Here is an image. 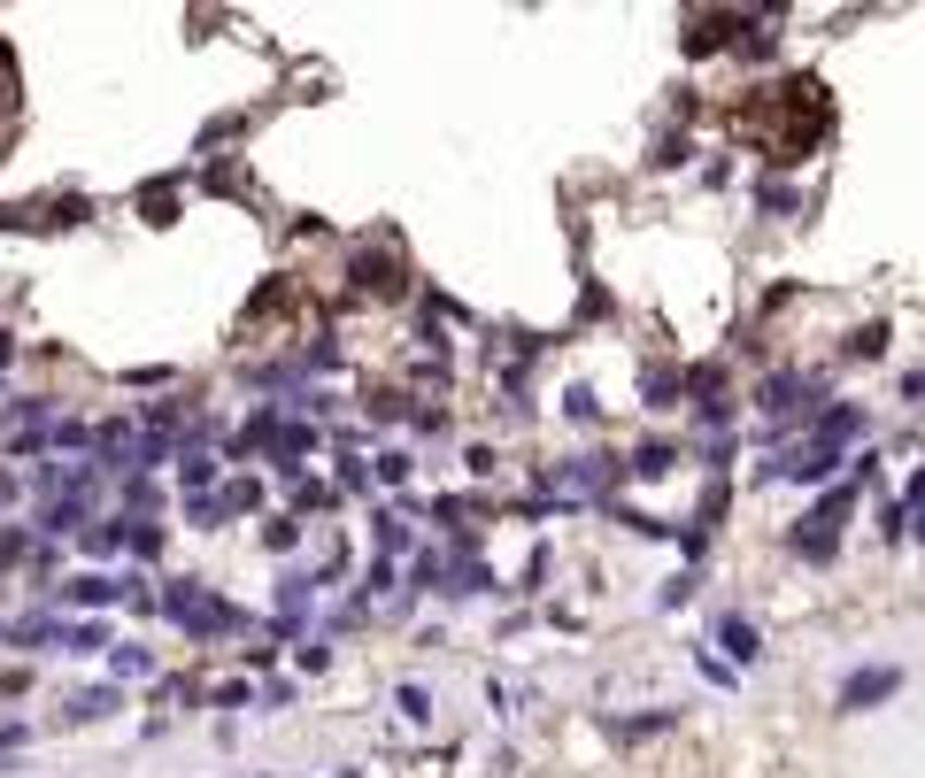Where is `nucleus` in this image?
<instances>
[{
    "instance_id": "1",
    "label": "nucleus",
    "mask_w": 925,
    "mask_h": 778,
    "mask_svg": "<svg viewBox=\"0 0 925 778\" xmlns=\"http://www.w3.org/2000/svg\"><path fill=\"white\" fill-rule=\"evenodd\" d=\"M857 431H864V409H857V401H840V409H825V416H817L810 440H802V448H787L772 470H779V478H795V486H817V478L833 470L840 440H857Z\"/></svg>"
},
{
    "instance_id": "2",
    "label": "nucleus",
    "mask_w": 925,
    "mask_h": 778,
    "mask_svg": "<svg viewBox=\"0 0 925 778\" xmlns=\"http://www.w3.org/2000/svg\"><path fill=\"white\" fill-rule=\"evenodd\" d=\"M162 610H171V617H178L186 632H224V625H239V617L224 610V601H209V593H201V578H178Z\"/></svg>"
},
{
    "instance_id": "3",
    "label": "nucleus",
    "mask_w": 925,
    "mask_h": 778,
    "mask_svg": "<svg viewBox=\"0 0 925 778\" xmlns=\"http://www.w3.org/2000/svg\"><path fill=\"white\" fill-rule=\"evenodd\" d=\"M857 509V486H840V493H825L817 501V516H810V532H795V548L810 555V563H825L833 555V540H840V516Z\"/></svg>"
},
{
    "instance_id": "4",
    "label": "nucleus",
    "mask_w": 925,
    "mask_h": 778,
    "mask_svg": "<svg viewBox=\"0 0 925 778\" xmlns=\"http://www.w3.org/2000/svg\"><path fill=\"white\" fill-rule=\"evenodd\" d=\"M887 694H902V670H895V663L840 678V710H872V702H887Z\"/></svg>"
},
{
    "instance_id": "5",
    "label": "nucleus",
    "mask_w": 925,
    "mask_h": 778,
    "mask_svg": "<svg viewBox=\"0 0 925 778\" xmlns=\"http://www.w3.org/2000/svg\"><path fill=\"white\" fill-rule=\"evenodd\" d=\"M116 593H124V578H93V570L62 586V601H70V610H109V601H116Z\"/></svg>"
},
{
    "instance_id": "6",
    "label": "nucleus",
    "mask_w": 925,
    "mask_h": 778,
    "mask_svg": "<svg viewBox=\"0 0 925 778\" xmlns=\"http://www.w3.org/2000/svg\"><path fill=\"white\" fill-rule=\"evenodd\" d=\"M717 648H725L740 670H748L755 655H764V640H755V625H748V617H725V625H717Z\"/></svg>"
},
{
    "instance_id": "7",
    "label": "nucleus",
    "mask_w": 925,
    "mask_h": 778,
    "mask_svg": "<svg viewBox=\"0 0 925 778\" xmlns=\"http://www.w3.org/2000/svg\"><path fill=\"white\" fill-rule=\"evenodd\" d=\"M109 702H116V694H77L62 717H70V725H93V717H109Z\"/></svg>"
},
{
    "instance_id": "8",
    "label": "nucleus",
    "mask_w": 925,
    "mask_h": 778,
    "mask_svg": "<svg viewBox=\"0 0 925 778\" xmlns=\"http://www.w3.org/2000/svg\"><path fill=\"white\" fill-rule=\"evenodd\" d=\"M77 516H86V501H47V516H39V525H47V532H70Z\"/></svg>"
},
{
    "instance_id": "9",
    "label": "nucleus",
    "mask_w": 925,
    "mask_h": 778,
    "mask_svg": "<svg viewBox=\"0 0 925 778\" xmlns=\"http://www.w3.org/2000/svg\"><path fill=\"white\" fill-rule=\"evenodd\" d=\"M109 670H116V678H147V670H154V655H147V648H116V663H109Z\"/></svg>"
},
{
    "instance_id": "10",
    "label": "nucleus",
    "mask_w": 925,
    "mask_h": 778,
    "mask_svg": "<svg viewBox=\"0 0 925 778\" xmlns=\"http://www.w3.org/2000/svg\"><path fill=\"white\" fill-rule=\"evenodd\" d=\"M62 640H70V655H93L101 648V625H62Z\"/></svg>"
},
{
    "instance_id": "11",
    "label": "nucleus",
    "mask_w": 925,
    "mask_h": 778,
    "mask_svg": "<svg viewBox=\"0 0 925 778\" xmlns=\"http://www.w3.org/2000/svg\"><path fill=\"white\" fill-rule=\"evenodd\" d=\"M401 717H416V725L433 717V694H425V686H401Z\"/></svg>"
},
{
    "instance_id": "12",
    "label": "nucleus",
    "mask_w": 925,
    "mask_h": 778,
    "mask_svg": "<svg viewBox=\"0 0 925 778\" xmlns=\"http://www.w3.org/2000/svg\"><path fill=\"white\" fill-rule=\"evenodd\" d=\"M9 640H24V648H39V640H54V625H47V617H24V625H9Z\"/></svg>"
},
{
    "instance_id": "13",
    "label": "nucleus",
    "mask_w": 925,
    "mask_h": 778,
    "mask_svg": "<svg viewBox=\"0 0 925 778\" xmlns=\"http://www.w3.org/2000/svg\"><path fill=\"white\" fill-rule=\"evenodd\" d=\"M879 348H887V331H879V324H864V331L849 339V355H879Z\"/></svg>"
},
{
    "instance_id": "14",
    "label": "nucleus",
    "mask_w": 925,
    "mask_h": 778,
    "mask_svg": "<svg viewBox=\"0 0 925 778\" xmlns=\"http://www.w3.org/2000/svg\"><path fill=\"white\" fill-rule=\"evenodd\" d=\"M378 478H393V486H401V478H409V455H401V448H386V455H378Z\"/></svg>"
},
{
    "instance_id": "15",
    "label": "nucleus",
    "mask_w": 925,
    "mask_h": 778,
    "mask_svg": "<svg viewBox=\"0 0 925 778\" xmlns=\"http://www.w3.org/2000/svg\"><path fill=\"white\" fill-rule=\"evenodd\" d=\"M24 740H32V725H24V717H9V725H0V748H24Z\"/></svg>"
},
{
    "instance_id": "16",
    "label": "nucleus",
    "mask_w": 925,
    "mask_h": 778,
    "mask_svg": "<svg viewBox=\"0 0 925 778\" xmlns=\"http://www.w3.org/2000/svg\"><path fill=\"white\" fill-rule=\"evenodd\" d=\"M24 555V532H0V563H16Z\"/></svg>"
},
{
    "instance_id": "17",
    "label": "nucleus",
    "mask_w": 925,
    "mask_h": 778,
    "mask_svg": "<svg viewBox=\"0 0 925 778\" xmlns=\"http://www.w3.org/2000/svg\"><path fill=\"white\" fill-rule=\"evenodd\" d=\"M0 363H9V331H0Z\"/></svg>"
}]
</instances>
